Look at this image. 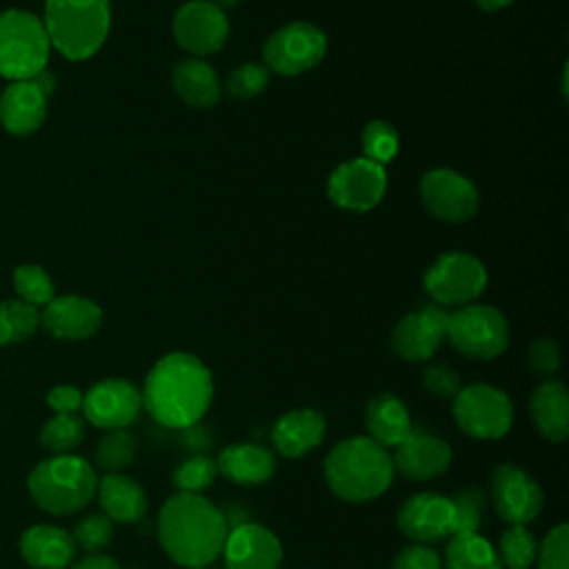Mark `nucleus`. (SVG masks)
I'll list each match as a JSON object with an SVG mask.
<instances>
[{
  "instance_id": "f257e3e1",
  "label": "nucleus",
  "mask_w": 569,
  "mask_h": 569,
  "mask_svg": "<svg viewBox=\"0 0 569 569\" xmlns=\"http://www.w3.org/2000/svg\"><path fill=\"white\" fill-rule=\"evenodd\" d=\"M142 407L162 427H193L213 400V378L193 353L173 351L162 356L147 373Z\"/></svg>"
},
{
  "instance_id": "f03ea898",
  "label": "nucleus",
  "mask_w": 569,
  "mask_h": 569,
  "mask_svg": "<svg viewBox=\"0 0 569 569\" xmlns=\"http://www.w3.org/2000/svg\"><path fill=\"white\" fill-rule=\"evenodd\" d=\"M227 531V516L200 493H173L158 513L162 551L189 569L211 565L222 553Z\"/></svg>"
},
{
  "instance_id": "7ed1b4c3",
  "label": "nucleus",
  "mask_w": 569,
  "mask_h": 569,
  "mask_svg": "<svg viewBox=\"0 0 569 569\" xmlns=\"http://www.w3.org/2000/svg\"><path fill=\"white\" fill-rule=\"evenodd\" d=\"M393 462L389 449L369 436H351L340 440L325 456L322 473L345 502H369L382 496L393 480Z\"/></svg>"
},
{
  "instance_id": "20e7f679",
  "label": "nucleus",
  "mask_w": 569,
  "mask_h": 569,
  "mask_svg": "<svg viewBox=\"0 0 569 569\" xmlns=\"http://www.w3.org/2000/svg\"><path fill=\"white\" fill-rule=\"evenodd\" d=\"M96 485L98 476L93 465L76 453L40 460L27 478L31 500L53 516L82 511L96 496Z\"/></svg>"
},
{
  "instance_id": "39448f33",
  "label": "nucleus",
  "mask_w": 569,
  "mask_h": 569,
  "mask_svg": "<svg viewBox=\"0 0 569 569\" xmlns=\"http://www.w3.org/2000/svg\"><path fill=\"white\" fill-rule=\"evenodd\" d=\"M42 22L53 49L67 60H87L107 40L109 0H47Z\"/></svg>"
},
{
  "instance_id": "423d86ee",
  "label": "nucleus",
  "mask_w": 569,
  "mask_h": 569,
  "mask_svg": "<svg viewBox=\"0 0 569 569\" xmlns=\"http://www.w3.org/2000/svg\"><path fill=\"white\" fill-rule=\"evenodd\" d=\"M51 42L44 22L24 9L0 13V76L31 80L47 69Z\"/></svg>"
},
{
  "instance_id": "0eeeda50",
  "label": "nucleus",
  "mask_w": 569,
  "mask_h": 569,
  "mask_svg": "<svg viewBox=\"0 0 569 569\" xmlns=\"http://www.w3.org/2000/svg\"><path fill=\"white\" fill-rule=\"evenodd\" d=\"M445 338L462 356L489 360L507 349L509 327L505 316L489 305H462L447 313Z\"/></svg>"
},
{
  "instance_id": "6e6552de",
  "label": "nucleus",
  "mask_w": 569,
  "mask_h": 569,
  "mask_svg": "<svg viewBox=\"0 0 569 569\" xmlns=\"http://www.w3.org/2000/svg\"><path fill=\"white\" fill-rule=\"evenodd\" d=\"M451 411L458 429L478 440H498L513 422V405L509 396L487 382L460 387L453 396Z\"/></svg>"
},
{
  "instance_id": "1a4fd4ad",
  "label": "nucleus",
  "mask_w": 569,
  "mask_h": 569,
  "mask_svg": "<svg viewBox=\"0 0 569 569\" xmlns=\"http://www.w3.org/2000/svg\"><path fill=\"white\" fill-rule=\"evenodd\" d=\"M487 284V271L482 262L462 251L440 256L425 273V289L438 307L467 305L482 293Z\"/></svg>"
},
{
  "instance_id": "9d476101",
  "label": "nucleus",
  "mask_w": 569,
  "mask_h": 569,
  "mask_svg": "<svg viewBox=\"0 0 569 569\" xmlns=\"http://www.w3.org/2000/svg\"><path fill=\"white\" fill-rule=\"evenodd\" d=\"M327 51L325 33L309 22H291L278 29L262 49L264 67L280 76H298L316 67Z\"/></svg>"
},
{
  "instance_id": "9b49d317",
  "label": "nucleus",
  "mask_w": 569,
  "mask_h": 569,
  "mask_svg": "<svg viewBox=\"0 0 569 569\" xmlns=\"http://www.w3.org/2000/svg\"><path fill=\"white\" fill-rule=\"evenodd\" d=\"M491 502L507 525H529L542 511L545 498L538 480L513 462L491 471Z\"/></svg>"
},
{
  "instance_id": "f8f14e48",
  "label": "nucleus",
  "mask_w": 569,
  "mask_h": 569,
  "mask_svg": "<svg viewBox=\"0 0 569 569\" xmlns=\"http://www.w3.org/2000/svg\"><path fill=\"white\" fill-rule=\"evenodd\" d=\"M56 87L51 71H40L31 80H13L0 96V122L13 136H29L47 118V98Z\"/></svg>"
},
{
  "instance_id": "ddd939ff",
  "label": "nucleus",
  "mask_w": 569,
  "mask_h": 569,
  "mask_svg": "<svg viewBox=\"0 0 569 569\" xmlns=\"http://www.w3.org/2000/svg\"><path fill=\"white\" fill-rule=\"evenodd\" d=\"M142 411L140 389L122 378H107L89 387L82 398L84 420L98 429H127Z\"/></svg>"
},
{
  "instance_id": "4468645a",
  "label": "nucleus",
  "mask_w": 569,
  "mask_h": 569,
  "mask_svg": "<svg viewBox=\"0 0 569 569\" xmlns=\"http://www.w3.org/2000/svg\"><path fill=\"white\" fill-rule=\"evenodd\" d=\"M387 189V171L382 164L367 160V158H353L349 162H342L333 169L329 176V198L351 211H367L373 209Z\"/></svg>"
},
{
  "instance_id": "2eb2a0df",
  "label": "nucleus",
  "mask_w": 569,
  "mask_h": 569,
  "mask_svg": "<svg viewBox=\"0 0 569 569\" xmlns=\"http://www.w3.org/2000/svg\"><path fill=\"white\" fill-rule=\"evenodd\" d=\"M396 522L409 540L418 545H433L453 536V505L449 496L420 491L400 505Z\"/></svg>"
},
{
  "instance_id": "dca6fc26",
  "label": "nucleus",
  "mask_w": 569,
  "mask_h": 569,
  "mask_svg": "<svg viewBox=\"0 0 569 569\" xmlns=\"http://www.w3.org/2000/svg\"><path fill=\"white\" fill-rule=\"evenodd\" d=\"M227 36L229 20L224 11L209 0H191L173 16L176 42L196 56H209L222 49Z\"/></svg>"
},
{
  "instance_id": "f3484780",
  "label": "nucleus",
  "mask_w": 569,
  "mask_h": 569,
  "mask_svg": "<svg viewBox=\"0 0 569 569\" xmlns=\"http://www.w3.org/2000/svg\"><path fill=\"white\" fill-rule=\"evenodd\" d=\"M220 556L224 569H280L282 545L269 527L240 522L229 527Z\"/></svg>"
},
{
  "instance_id": "a211bd4d",
  "label": "nucleus",
  "mask_w": 569,
  "mask_h": 569,
  "mask_svg": "<svg viewBox=\"0 0 569 569\" xmlns=\"http://www.w3.org/2000/svg\"><path fill=\"white\" fill-rule=\"evenodd\" d=\"M425 207L440 220L462 222L478 209V191L465 176L451 169H433L420 180Z\"/></svg>"
},
{
  "instance_id": "6ab92c4d",
  "label": "nucleus",
  "mask_w": 569,
  "mask_h": 569,
  "mask_svg": "<svg viewBox=\"0 0 569 569\" xmlns=\"http://www.w3.org/2000/svg\"><path fill=\"white\" fill-rule=\"evenodd\" d=\"M453 451L449 442L427 429L413 427L409 436L393 447V469L413 482H427L442 476L451 467Z\"/></svg>"
},
{
  "instance_id": "aec40b11",
  "label": "nucleus",
  "mask_w": 569,
  "mask_h": 569,
  "mask_svg": "<svg viewBox=\"0 0 569 569\" xmlns=\"http://www.w3.org/2000/svg\"><path fill=\"white\" fill-rule=\"evenodd\" d=\"M447 313L438 305H425L407 313L391 333V349L409 362L429 360L445 340Z\"/></svg>"
},
{
  "instance_id": "412c9836",
  "label": "nucleus",
  "mask_w": 569,
  "mask_h": 569,
  "mask_svg": "<svg viewBox=\"0 0 569 569\" xmlns=\"http://www.w3.org/2000/svg\"><path fill=\"white\" fill-rule=\"evenodd\" d=\"M40 325L58 340H84L100 329L102 309L82 296H60L44 305Z\"/></svg>"
},
{
  "instance_id": "4be33fe9",
  "label": "nucleus",
  "mask_w": 569,
  "mask_h": 569,
  "mask_svg": "<svg viewBox=\"0 0 569 569\" xmlns=\"http://www.w3.org/2000/svg\"><path fill=\"white\" fill-rule=\"evenodd\" d=\"M327 431L325 416L311 407H298L282 413L271 425V445L284 458H300L313 451Z\"/></svg>"
},
{
  "instance_id": "5701e85b",
  "label": "nucleus",
  "mask_w": 569,
  "mask_h": 569,
  "mask_svg": "<svg viewBox=\"0 0 569 569\" xmlns=\"http://www.w3.org/2000/svg\"><path fill=\"white\" fill-rule=\"evenodd\" d=\"M276 467L278 462L273 451L253 442H233L224 447L216 458L218 473L242 487L269 482L276 473Z\"/></svg>"
},
{
  "instance_id": "b1692460",
  "label": "nucleus",
  "mask_w": 569,
  "mask_h": 569,
  "mask_svg": "<svg viewBox=\"0 0 569 569\" xmlns=\"http://www.w3.org/2000/svg\"><path fill=\"white\" fill-rule=\"evenodd\" d=\"M20 556L33 569H67L76 558L69 531L56 525H33L20 536Z\"/></svg>"
},
{
  "instance_id": "393cba45",
  "label": "nucleus",
  "mask_w": 569,
  "mask_h": 569,
  "mask_svg": "<svg viewBox=\"0 0 569 569\" xmlns=\"http://www.w3.org/2000/svg\"><path fill=\"white\" fill-rule=\"evenodd\" d=\"M529 413L538 433L549 442H562L569 436V393L565 382L542 380L529 398Z\"/></svg>"
},
{
  "instance_id": "a878e982",
  "label": "nucleus",
  "mask_w": 569,
  "mask_h": 569,
  "mask_svg": "<svg viewBox=\"0 0 569 569\" xmlns=\"http://www.w3.org/2000/svg\"><path fill=\"white\" fill-rule=\"evenodd\" d=\"M96 496L111 522H138L149 507L142 485L124 473H104L96 485Z\"/></svg>"
},
{
  "instance_id": "bb28decb",
  "label": "nucleus",
  "mask_w": 569,
  "mask_h": 569,
  "mask_svg": "<svg viewBox=\"0 0 569 569\" xmlns=\"http://www.w3.org/2000/svg\"><path fill=\"white\" fill-rule=\"evenodd\" d=\"M367 436L385 449L398 447L413 429L409 409L396 393H378L365 407Z\"/></svg>"
},
{
  "instance_id": "cd10ccee",
  "label": "nucleus",
  "mask_w": 569,
  "mask_h": 569,
  "mask_svg": "<svg viewBox=\"0 0 569 569\" xmlns=\"http://www.w3.org/2000/svg\"><path fill=\"white\" fill-rule=\"evenodd\" d=\"M176 93L191 107H211L220 100V82L213 71L202 60L189 58L176 64L171 76Z\"/></svg>"
},
{
  "instance_id": "c85d7f7f",
  "label": "nucleus",
  "mask_w": 569,
  "mask_h": 569,
  "mask_svg": "<svg viewBox=\"0 0 569 569\" xmlns=\"http://www.w3.org/2000/svg\"><path fill=\"white\" fill-rule=\"evenodd\" d=\"M445 569H502L498 551L480 533H453L447 538Z\"/></svg>"
},
{
  "instance_id": "c756f323",
  "label": "nucleus",
  "mask_w": 569,
  "mask_h": 569,
  "mask_svg": "<svg viewBox=\"0 0 569 569\" xmlns=\"http://www.w3.org/2000/svg\"><path fill=\"white\" fill-rule=\"evenodd\" d=\"M38 440L53 456L73 453L84 440V418L78 413H53L40 427Z\"/></svg>"
},
{
  "instance_id": "7c9ffc66",
  "label": "nucleus",
  "mask_w": 569,
  "mask_h": 569,
  "mask_svg": "<svg viewBox=\"0 0 569 569\" xmlns=\"http://www.w3.org/2000/svg\"><path fill=\"white\" fill-rule=\"evenodd\" d=\"M40 325L38 307L24 300H2L0 302V347L18 345L29 340Z\"/></svg>"
},
{
  "instance_id": "2f4dec72",
  "label": "nucleus",
  "mask_w": 569,
  "mask_h": 569,
  "mask_svg": "<svg viewBox=\"0 0 569 569\" xmlns=\"http://www.w3.org/2000/svg\"><path fill=\"white\" fill-rule=\"evenodd\" d=\"M136 458V438L129 429L107 431L93 451V462L104 473H120ZM93 467V469H96Z\"/></svg>"
},
{
  "instance_id": "473e14b6",
  "label": "nucleus",
  "mask_w": 569,
  "mask_h": 569,
  "mask_svg": "<svg viewBox=\"0 0 569 569\" xmlns=\"http://www.w3.org/2000/svg\"><path fill=\"white\" fill-rule=\"evenodd\" d=\"M538 556V540L527 525H509L498 542L500 565L507 569H529Z\"/></svg>"
},
{
  "instance_id": "72a5a7b5",
  "label": "nucleus",
  "mask_w": 569,
  "mask_h": 569,
  "mask_svg": "<svg viewBox=\"0 0 569 569\" xmlns=\"http://www.w3.org/2000/svg\"><path fill=\"white\" fill-rule=\"evenodd\" d=\"M453 505V533H478L482 527L487 493L480 487H465L449 496Z\"/></svg>"
},
{
  "instance_id": "f704fd0d",
  "label": "nucleus",
  "mask_w": 569,
  "mask_h": 569,
  "mask_svg": "<svg viewBox=\"0 0 569 569\" xmlns=\"http://www.w3.org/2000/svg\"><path fill=\"white\" fill-rule=\"evenodd\" d=\"M218 476L216 469V460L202 453L189 456L184 458L171 476L173 487L178 489V493H202L204 489H209L213 485Z\"/></svg>"
},
{
  "instance_id": "c9c22d12",
  "label": "nucleus",
  "mask_w": 569,
  "mask_h": 569,
  "mask_svg": "<svg viewBox=\"0 0 569 569\" xmlns=\"http://www.w3.org/2000/svg\"><path fill=\"white\" fill-rule=\"evenodd\" d=\"M13 287L20 300H24L31 307H44L56 298V289L49 273L38 264L18 267L13 271Z\"/></svg>"
},
{
  "instance_id": "e433bc0d",
  "label": "nucleus",
  "mask_w": 569,
  "mask_h": 569,
  "mask_svg": "<svg viewBox=\"0 0 569 569\" xmlns=\"http://www.w3.org/2000/svg\"><path fill=\"white\" fill-rule=\"evenodd\" d=\"M71 538L76 549L100 553L113 540V522L104 513H87L76 522Z\"/></svg>"
},
{
  "instance_id": "4c0bfd02",
  "label": "nucleus",
  "mask_w": 569,
  "mask_h": 569,
  "mask_svg": "<svg viewBox=\"0 0 569 569\" xmlns=\"http://www.w3.org/2000/svg\"><path fill=\"white\" fill-rule=\"evenodd\" d=\"M362 151L367 160H373L378 164L389 162L398 151L396 129L382 120L369 122L362 133Z\"/></svg>"
},
{
  "instance_id": "58836bf2",
  "label": "nucleus",
  "mask_w": 569,
  "mask_h": 569,
  "mask_svg": "<svg viewBox=\"0 0 569 569\" xmlns=\"http://www.w3.org/2000/svg\"><path fill=\"white\" fill-rule=\"evenodd\" d=\"M269 82V71L262 64H253V62H244L238 69H233L227 80H224V89L238 98V100H249L253 96H258Z\"/></svg>"
},
{
  "instance_id": "ea45409f",
  "label": "nucleus",
  "mask_w": 569,
  "mask_h": 569,
  "mask_svg": "<svg viewBox=\"0 0 569 569\" xmlns=\"http://www.w3.org/2000/svg\"><path fill=\"white\" fill-rule=\"evenodd\" d=\"M538 569H569V527L556 525L538 545Z\"/></svg>"
},
{
  "instance_id": "a19ab883",
  "label": "nucleus",
  "mask_w": 569,
  "mask_h": 569,
  "mask_svg": "<svg viewBox=\"0 0 569 569\" xmlns=\"http://www.w3.org/2000/svg\"><path fill=\"white\" fill-rule=\"evenodd\" d=\"M527 365L536 376L545 380L553 378V373L560 369V349L556 340L536 338L527 349Z\"/></svg>"
},
{
  "instance_id": "79ce46f5",
  "label": "nucleus",
  "mask_w": 569,
  "mask_h": 569,
  "mask_svg": "<svg viewBox=\"0 0 569 569\" xmlns=\"http://www.w3.org/2000/svg\"><path fill=\"white\" fill-rule=\"evenodd\" d=\"M422 385L425 389L442 400H453V396L460 391L462 382L456 369L449 365H429L422 371Z\"/></svg>"
},
{
  "instance_id": "37998d69",
  "label": "nucleus",
  "mask_w": 569,
  "mask_h": 569,
  "mask_svg": "<svg viewBox=\"0 0 569 569\" xmlns=\"http://www.w3.org/2000/svg\"><path fill=\"white\" fill-rule=\"evenodd\" d=\"M391 569H445L442 556L431 545H407L391 560Z\"/></svg>"
},
{
  "instance_id": "c03bdc74",
  "label": "nucleus",
  "mask_w": 569,
  "mask_h": 569,
  "mask_svg": "<svg viewBox=\"0 0 569 569\" xmlns=\"http://www.w3.org/2000/svg\"><path fill=\"white\" fill-rule=\"evenodd\" d=\"M84 393L73 385H56L47 391V405L53 413H80Z\"/></svg>"
},
{
  "instance_id": "a18cd8bd",
  "label": "nucleus",
  "mask_w": 569,
  "mask_h": 569,
  "mask_svg": "<svg viewBox=\"0 0 569 569\" xmlns=\"http://www.w3.org/2000/svg\"><path fill=\"white\" fill-rule=\"evenodd\" d=\"M71 569H120V565L107 553H87L82 560L73 562Z\"/></svg>"
},
{
  "instance_id": "49530a36",
  "label": "nucleus",
  "mask_w": 569,
  "mask_h": 569,
  "mask_svg": "<svg viewBox=\"0 0 569 569\" xmlns=\"http://www.w3.org/2000/svg\"><path fill=\"white\" fill-rule=\"evenodd\" d=\"M476 2L485 11H498V9H505L507 4H511L513 0H476Z\"/></svg>"
},
{
  "instance_id": "de8ad7c7",
  "label": "nucleus",
  "mask_w": 569,
  "mask_h": 569,
  "mask_svg": "<svg viewBox=\"0 0 569 569\" xmlns=\"http://www.w3.org/2000/svg\"><path fill=\"white\" fill-rule=\"evenodd\" d=\"M209 2H213L216 7H220V9H222V7H233L238 0H209Z\"/></svg>"
}]
</instances>
